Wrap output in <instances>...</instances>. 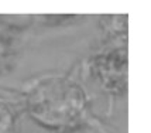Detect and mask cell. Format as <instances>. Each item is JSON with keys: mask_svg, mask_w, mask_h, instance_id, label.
Instances as JSON below:
<instances>
[{"mask_svg": "<svg viewBox=\"0 0 151 133\" xmlns=\"http://www.w3.org/2000/svg\"><path fill=\"white\" fill-rule=\"evenodd\" d=\"M30 116L48 129H72L81 125L88 111L86 93L76 82L50 77L37 82L27 95Z\"/></svg>", "mask_w": 151, "mask_h": 133, "instance_id": "cell-1", "label": "cell"}, {"mask_svg": "<svg viewBox=\"0 0 151 133\" xmlns=\"http://www.w3.org/2000/svg\"><path fill=\"white\" fill-rule=\"evenodd\" d=\"M0 133H19L17 120L12 108L0 100Z\"/></svg>", "mask_w": 151, "mask_h": 133, "instance_id": "cell-2", "label": "cell"}]
</instances>
